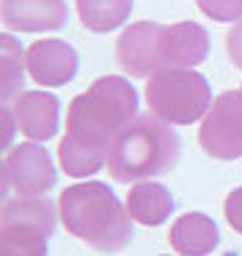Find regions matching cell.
I'll list each match as a JSON object with an SVG mask.
<instances>
[{"label": "cell", "mask_w": 242, "mask_h": 256, "mask_svg": "<svg viewBox=\"0 0 242 256\" xmlns=\"http://www.w3.org/2000/svg\"><path fill=\"white\" fill-rule=\"evenodd\" d=\"M139 115V94L120 75L93 80L67 112V134L59 144L64 174L91 176L109 160L112 144Z\"/></svg>", "instance_id": "1"}, {"label": "cell", "mask_w": 242, "mask_h": 256, "mask_svg": "<svg viewBox=\"0 0 242 256\" xmlns=\"http://www.w3.org/2000/svg\"><path fill=\"white\" fill-rule=\"evenodd\" d=\"M59 216L69 235L101 254H117L131 243L128 206L101 182L72 184L59 195Z\"/></svg>", "instance_id": "2"}, {"label": "cell", "mask_w": 242, "mask_h": 256, "mask_svg": "<svg viewBox=\"0 0 242 256\" xmlns=\"http://www.w3.org/2000/svg\"><path fill=\"white\" fill-rule=\"evenodd\" d=\"M181 158V139L155 112H141L112 144L107 168L115 182H139L171 174Z\"/></svg>", "instance_id": "3"}, {"label": "cell", "mask_w": 242, "mask_h": 256, "mask_svg": "<svg viewBox=\"0 0 242 256\" xmlns=\"http://www.w3.org/2000/svg\"><path fill=\"white\" fill-rule=\"evenodd\" d=\"M213 104L205 75L189 67L160 70L147 83V107L171 126H189L208 115Z\"/></svg>", "instance_id": "4"}, {"label": "cell", "mask_w": 242, "mask_h": 256, "mask_svg": "<svg viewBox=\"0 0 242 256\" xmlns=\"http://www.w3.org/2000/svg\"><path fill=\"white\" fill-rule=\"evenodd\" d=\"M53 227L56 208L45 195L8 200L0 222V235H3L0 256H45Z\"/></svg>", "instance_id": "5"}, {"label": "cell", "mask_w": 242, "mask_h": 256, "mask_svg": "<svg viewBox=\"0 0 242 256\" xmlns=\"http://www.w3.org/2000/svg\"><path fill=\"white\" fill-rule=\"evenodd\" d=\"M200 144L211 158H242V88L216 96L200 126Z\"/></svg>", "instance_id": "6"}, {"label": "cell", "mask_w": 242, "mask_h": 256, "mask_svg": "<svg viewBox=\"0 0 242 256\" xmlns=\"http://www.w3.org/2000/svg\"><path fill=\"white\" fill-rule=\"evenodd\" d=\"M5 190H13L19 198L43 195L56 184V168L51 155L40 144H19L3 160Z\"/></svg>", "instance_id": "7"}, {"label": "cell", "mask_w": 242, "mask_h": 256, "mask_svg": "<svg viewBox=\"0 0 242 256\" xmlns=\"http://www.w3.org/2000/svg\"><path fill=\"white\" fill-rule=\"evenodd\" d=\"M160 38L163 24L157 22H136L117 38V64L131 78H152L163 70V54H160Z\"/></svg>", "instance_id": "8"}, {"label": "cell", "mask_w": 242, "mask_h": 256, "mask_svg": "<svg viewBox=\"0 0 242 256\" xmlns=\"http://www.w3.org/2000/svg\"><path fill=\"white\" fill-rule=\"evenodd\" d=\"M29 78L40 86H64L77 75V51L64 40H37L24 51Z\"/></svg>", "instance_id": "9"}, {"label": "cell", "mask_w": 242, "mask_h": 256, "mask_svg": "<svg viewBox=\"0 0 242 256\" xmlns=\"http://www.w3.org/2000/svg\"><path fill=\"white\" fill-rule=\"evenodd\" d=\"M211 51V38L203 24L197 22H179L163 24V38H160V54H163V70L171 67H195L203 64Z\"/></svg>", "instance_id": "10"}, {"label": "cell", "mask_w": 242, "mask_h": 256, "mask_svg": "<svg viewBox=\"0 0 242 256\" xmlns=\"http://www.w3.org/2000/svg\"><path fill=\"white\" fill-rule=\"evenodd\" d=\"M0 14L5 30L19 32L61 30L69 16L64 0H0Z\"/></svg>", "instance_id": "11"}, {"label": "cell", "mask_w": 242, "mask_h": 256, "mask_svg": "<svg viewBox=\"0 0 242 256\" xmlns=\"http://www.w3.org/2000/svg\"><path fill=\"white\" fill-rule=\"evenodd\" d=\"M16 126L35 142L51 139L59 128V99L48 91H24L11 104Z\"/></svg>", "instance_id": "12"}, {"label": "cell", "mask_w": 242, "mask_h": 256, "mask_svg": "<svg viewBox=\"0 0 242 256\" xmlns=\"http://www.w3.org/2000/svg\"><path fill=\"white\" fill-rule=\"evenodd\" d=\"M168 240L179 256H208L219 246V227L208 214H181L173 222Z\"/></svg>", "instance_id": "13"}, {"label": "cell", "mask_w": 242, "mask_h": 256, "mask_svg": "<svg viewBox=\"0 0 242 256\" xmlns=\"http://www.w3.org/2000/svg\"><path fill=\"white\" fill-rule=\"evenodd\" d=\"M128 214L144 227H157L173 214V195L165 184L139 182L128 192Z\"/></svg>", "instance_id": "14"}, {"label": "cell", "mask_w": 242, "mask_h": 256, "mask_svg": "<svg viewBox=\"0 0 242 256\" xmlns=\"http://www.w3.org/2000/svg\"><path fill=\"white\" fill-rule=\"evenodd\" d=\"M133 11V0H77V14L85 30L112 32L123 27Z\"/></svg>", "instance_id": "15"}, {"label": "cell", "mask_w": 242, "mask_h": 256, "mask_svg": "<svg viewBox=\"0 0 242 256\" xmlns=\"http://www.w3.org/2000/svg\"><path fill=\"white\" fill-rule=\"evenodd\" d=\"M24 54H21V46L16 40L3 32L0 35V99L3 104L11 102L13 94H19V88L24 83Z\"/></svg>", "instance_id": "16"}, {"label": "cell", "mask_w": 242, "mask_h": 256, "mask_svg": "<svg viewBox=\"0 0 242 256\" xmlns=\"http://www.w3.org/2000/svg\"><path fill=\"white\" fill-rule=\"evenodd\" d=\"M197 6L213 22H240L242 19V0H197Z\"/></svg>", "instance_id": "17"}, {"label": "cell", "mask_w": 242, "mask_h": 256, "mask_svg": "<svg viewBox=\"0 0 242 256\" xmlns=\"http://www.w3.org/2000/svg\"><path fill=\"white\" fill-rule=\"evenodd\" d=\"M224 214H227V222L232 224V230H237L242 235V187L229 192L227 203H224Z\"/></svg>", "instance_id": "18"}, {"label": "cell", "mask_w": 242, "mask_h": 256, "mask_svg": "<svg viewBox=\"0 0 242 256\" xmlns=\"http://www.w3.org/2000/svg\"><path fill=\"white\" fill-rule=\"evenodd\" d=\"M227 54H229V59L235 62V67L242 70V19L229 30V35H227Z\"/></svg>", "instance_id": "19"}]
</instances>
